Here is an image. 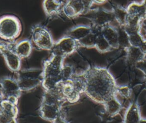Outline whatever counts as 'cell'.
<instances>
[{"instance_id": "obj_1", "label": "cell", "mask_w": 146, "mask_h": 123, "mask_svg": "<svg viewBox=\"0 0 146 123\" xmlns=\"http://www.w3.org/2000/svg\"><path fill=\"white\" fill-rule=\"evenodd\" d=\"M73 77L79 83L82 93L97 103L104 104L115 97L117 87L112 75L106 69L90 67L74 73Z\"/></svg>"}, {"instance_id": "obj_2", "label": "cell", "mask_w": 146, "mask_h": 123, "mask_svg": "<svg viewBox=\"0 0 146 123\" xmlns=\"http://www.w3.org/2000/svg\"><path fill=\"white\" fill-rule=\"evenodd\" d=\"M64 58L52 54L51 57L45 61L43 64V82L42 86L44 90L55 88L64 80Z\"/></svg>"}, {"instance_id": "obj_3", "label": "cell", "mask_w": 146, "mask_h": 123, "mask_svg": "<svg viewBox=\"0 0 146 123\" xmlns=\"http://www.w3.org/2000/svg\"><path fill=\"white\" fill-rule=\"evenodd\" d=\"M17 73V83L22 91H30L43 82V70L32 68L19 70Z\"/></svg>"}, {"instance_id": "obj_4", "label": "cell", "mask_w": 146, "mask_h": 123, "mask_svg": "<svg viewBox=\"0 0 146 123\" xmlns=\"http://www.w3.org/2000/svg\"><path fill=\"white\" fill-rule=\"evenodd\" d=\"M22 25L19 19L14 15H4L0 17V38L13 41L21 34Z\"/></svg>"}, {"instance_id": "obj_5", "label": "cell", "mask_w": 146, "mask_h": 123, "mask_svg": "<svg viewBox=\"0 0 146 123\" xmlns=\"http://www.w3.org/2000/svg\"><path fill=\"white\" fill-rule=\"evenodd\" d=\"M31 39L35 46L42 50H51L55 43L49 31L39 24L32 28Z\"/></svg>"}, {"instance_id": "obj_6", "label": "cell", "mask_w": 146, "mask_h": 123, "mask_svg": "<svg viewBox=\"0 0 146 123\" xmlns=\"http://www.w3.org/2000/svg\"><path fill=\"white\" fill-rule=\"evenodd\" d=\"M1 95L3 100H6L17 105L21 95V90L16 79L4 77L0 80Z\"/></svg>"}, {"instance_id": "obj_7", "label": "cell", "mask_w": 146, "mask_h": 123, "mask_svg": "<svg viewBox=\"0 0 146 123\" xmlns=\"http://www.w3.org/2000/svg\"><path fill=\"white\" fill-rule=\"evenodd\" d=\"M92 3V0H67L62 12L68 18L74 19L86 13Z\"/></svg>"}, {"instance_id": "obj_8", "label": "cell", "mask_w": 146, "mask_h": 123, "mask_svg": "<svg viewBox=\"0 0 146 123\" xmlns=\"http://www.w3.org/2000/svg\"><path fill=\"white\" fill-rule=\"evenodd\" d=\"M14 45L11 43H0V53L9 69L17 73L21 70V58L16 53Z\"/></svg>"}, {"instance_id": "obj_9", "label": "cell", "mask_w": 146, "mask_h": 123, "mask_svg": "<svg viewBox=\"0 0 146 123\" xmlns=\"http://www.w3.org/2000/svg\"><path fill=\"white\" fill-rule=\"evenodd\" d=\"M78 45L74 39L65 35L54 43L51 51H52V54L65 58L67 56L73 53L76 50Z\"/></svg>"}, {"instance_id": "obj_10", "label": "cell", "mask_w": 146, "mask_h": 123, "mask_svg": "<svg viewBox=\"0 0 146 123\" xmlns=\"http://www.w3.org/2000/svg\"><path fill=\"white\" fill-rule=\"evenodd\" d=\"M56 86L59 88L66 101L75 103L79 100L81 92L72 77L61 82Z\"/></svg>"}, {"instance_id": "obj_11", "label": "cell", "mask_w": 146, "mask_h": 123, "mask_svg": "<svg viewBox=\"0 0 146 123\" xmlns=\"http://www.w3.org/2000/svg\"><path fill=\"white\" fill-rule=\"evenodd\" d=\"M18 113L17 105L10 101L3 100L0 109V123H17Z\"/></svg>"}, {"instance_id": "obj_12", "label": "cell", "mask_w": 146, "mask_h": 123, "mask_svg": "<svg viewBox=\"0 0 146 123\" xmlns=\"http://www.w3.org/2000/svg\"><path fill=\"white\" fill-rule=\"evenodd\" d=\"M61 107L41 102L39 112L41 118L45 120L52 122L61 114Z\"/></svg>"}, {"instance_id": "obj_13", "label": "cell", "mask_w": 146, "mask_h": 123, "mask_svg": "<svg viewBox=\"0 0 146 123\" xmlns=\"http://www.w3.org/2000/svg\"><path fill=\"white\" fill-rule=\"evenodd\" d=\"M64 5L63 0H44L43 8L47 16L53 18L58 16L62 12Z\"/></svg>"}, {"instance_id": "obj_14", "label": "cell", "mask_w": 146, "mask_h": 123, "mask_svg": "<svg viewBox=\"0 0 146 123\" xmlns=\"http://www.w3.org/2000/svg\"><path fill=\"white\" fill-rule=\"evenodd\" d=\"M93 31V28L90 26L80 25L71 28L68 31L66 35L74 39L78 44Z\"/></svg>"}, {"instance_id": "obj_15", "label": "cell", "mask_w": 146, "mask_h": 123, "mask_svg": "<svg viewBox=\"0 0 146 123\" xmlns=\"http://www.w3.org/2000/svg\"><path fill=\"white\" fill-rule=\"evenodd\" d=\"M32 48V44L29 40H23L14 45L16 53L21 59L28 57L31 53Z\"/></svg>"}, {"instance_id": "obj_16", "label": "cell", "mask_w": 146, "mask_h": 123, "mask_svg": "<svg viewBox=\"0 0 146 123\" xmlns=\"http://www.w3.org/2000/svg\"><path fill=\"white\" fill-rule=\"evenodd\" d=\"M126 10L129 15L138 17L142 20L146 19V7L143 3L133 2L128 5Z\"/></svg>"}, {"instance_id": "obj_17", "label": "cell", "mask_w": 146, "mask_h": 123, "mask_svg": "<svg viewBox=\"0 0 146 123\" xmlns=\"http://www.w3.org/2000/svg\"><path fill=\"white\" fill-rule=\"evenodd\" d=\"M101 34L107 40L111 47L117 48L119 46L118 33L114 28L111 27H103Z\"/></svg>"}, {"instance_id": "obj_18", "label": "cell", "mask_w": 146, "mask_h": 123, "mask_svg": "<svg viewBox=\"0 0 146 123\" xmlns=\"http://www.w3.org/2000/svg\"><path fill=\"white\" fill-rule=\"evenodd\" d=\"M141 118L138 107L132 104L128 108L124 118V123H140Z\"/></svg>"}, {"instance_id": "obj_19", "label": "cell", "mask_w": 146, "mask_h": 123, "mask_svg": "<svg viewBox=\"0 0 146 123\" xmlns=\"http://www.w3.org/2000/svg\"><path fill=\"white\" fill-rule=\"evenodd\" d=\"M127 49V58L129 63H137L143 60L144 53L139 47L131 46Z\"/></svg>"}, {"instance_id": "obj_20", "label": "cell", "mask_w": 146, "mask_h": 123, "mask_svg": "<svg viewBox=\"0 0 146 123\" xmlns=\"http://www.w3.org/2000/svg\"><path fill=\"white\" fill-rule=\"evenodd\" d=\"M110 17L107 13L102 11H98L95 12L90 18L95 27H100L107 23L110 20Z\"/></svg>"}, {"instance_id": "obj_21", "label": "cell", "mask_w": 146, "mask_h": 123, "mask_svg": "<svg viewBox=\"0 0 146 123\" xmlns=\"http://www.w3.org/2000/svg\"><path fill=\"white\" fill-rule=\"evenodd\" d=\"M104 105L106 111L111 115L117 114L121 107V103L115 97L108 100Z\"/></svg>"}, {"instance_id": "obj_22", "label": "cell", "mask_w": 146, "mask_h": 123, "mask_svg": "<svg viewBox=\"0 0 146 123\" xmlns=\"http://www.w3.org/2000/svg\"><path fill=\"white\" fill-rule=\"evenodd\" d=\"M111 47L109 43L101 33L98 35L95 45V48L98 50L100 52H105L108 51Z\"/></svg>"}, {"instance_id": "obj_23", "label": "cell", "mask_w": 146, "mask_h": 123, "mask_svg": "<svg viewBox=\"0 0 146 123\" xmlns=\"http://www.w3.org/2000/svg\"><path fill=\"white\" fill-rule=\"evenodd\" d=\"M117 33L119 46H120L126 48H128L131 46L129 41V36L125 29H121L119 31H117Z\"/></svg>"}, {"instance_id": "obj_24", "label": "cell", "mask_w": 146, "mask_h": 123, "mask_svg": "<svg viewBox=\"0 0 146 123\" xmlns=\"http://www.w3.org/2000/svg\"><path fill=\"white\" fill-rule=\"evenodd\" d=\"M115 18L117 19V22L122 24L125 25L128 16V13L127 10H124L121 8H118L116 10L115 13Z\"/></svg>"}, {"instance_id": "obj_25", "label": "cell", "mask_w": 146, "mask_h": 123, "mask_svg": "<svg viewBox=\"0 0 146 123\" xmlns=\"http://www.w3.org/2000/svg\"><path fill=\"white\" fill-rule=\"evenodd\" d=\"M129 36V41L131 46L140 47L141 43H143V40L138 33L131 34L128 35Z\"/></svg>"}, {"instance_id": "obj_26", "label": "cell", "mask_w": 146, "mask_h": 123, "mask_svg": "<svg viewBox=\"0 0 146 123\" xmlns=\"http://www.w3.org/2000/svg\"><path fill=\"white\" fill-rule=\"evenodd\" d=\"M138 34L143 41H146V23L142 20L139 25Z\"/></svg>"}, {"instance_id": "obj_27", "label": "cell", "mask_w": 146, "mask_h": 123, "mask_svg": "<svg viewBox=\"0 0 146 123\" xmlns=\"http://www.w3.org/2000/svg\"><path fill=\"white\" fill-rule=\"evenodd\" d=\"M117 92L124 98H128L130 96V90L127 86H121L117 87Z\"/></svg>"}, {"instance_id": "obj_28", "label": "cell", "mask_w": 146, "mask_h": 123, "mask_svg": "<svg viewBox=\"0 0 146 123\" xmlns=\"http://www.w3.org/2000/svg\"><path fill=\"white\" fill-rule=\"evenodd\" d=\"M52 123H68V122L67 121V120L64 118V117L61 114L52 121Z\"/></svg>"}, {"instance_id": "obj_29", "label": "cell", "mask_w": 146, "mask_h": 123, "mask_svg": "<svg viewBox=\"0 0 146 123\" xmlns=\"http://www.w3.org/2000/svg\"><path fill=\"white\" fill-rule=\"evenodd\" d=\"M137 64L139 65V67L141 69L145 74H146V61H141L137 63Z\"/></svg>"}, {"instance_id": "obj_30", "label": "cell", "mask_w": 146, "mask_h": 123, "mask_svg": "<svg viewBox=\"0 0 146 123\" xmlns=\"http://www.w3.org/2000/svg\"><path fill=\"white\" fill-rule=\"evenodd\" d=\"M139 48H140V49L141 50L143 53H146V41H143V43H141Z\"/></svg>"}, {"instance_id": "obj_31", "label": "cell", "mask_w": 146, "mask_h": 123, "mask_svg": "<svg viewBox=\"0 0 146 123\" xmlns=\"http://www.w3.org/2000/svg\"><path fill=\"white\" fill-rule=\"evenodd\" d=\"M107 0H92L93 3H102L107 1Z\"/></svg>"}, {"instance_id": "obj_32", "label": "cell", "mask_w": 146, "mask_h": 123, "mask_svg": "<svg viewBox=\"0 0 146 123\" xmlns=\"http://www.w3.org/2000/svg\"><path fill=\"white\" fill-rule=\"evenodd\" d=\"M3 101V99L2 97V96L0 94V109H1V105H2V102Z\"/></svg>"}, {"instance_id": "obj_33", "label": "cell", "mask_w": 146, "mask_h": 123, "mask_svg": "<svg viewBox=\"0 0 146 123\" xmlns=\"http://www.w3.org/2000/svg\"><path fill=\"white\" fill-rule=\"evenodd\" d=\"M143 61H146V53H144L143 58Z\"/></svg>"}, {"instance_id": "obj_34", "label": "cell", "mask_w": 146, "mask_h": 123, "mask_svg": "<svg viewBox=\"0 0 146 123\" xmlns=\"http://www.w3.org/2000/svg\"><path fill=\"white\" fill-rule=\"evenodd\" d=\"M140 123H146V120H141Z\"/></svg>"}, {"instance_id": "obj_35", "label": "cell", "mask_w": 146, "mask_h": 123, "mask_svg": "<svg viewBox=\"0 0 146 123\" xmlns=\"http://www.w3.org/2000/svg\"><path fill=\"white\" fill-rule=\"evenodd\" d=\"M142 3L144 4V5L145 6V7H146V0H143V1Z\"/></svg>"}]
</instances>
